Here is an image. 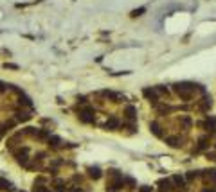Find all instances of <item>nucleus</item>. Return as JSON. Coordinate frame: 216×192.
Returning a JSON list of instances; mask_svg holds the SVG:
<instances>
[{
	"instance_id": "obj_3",
	"label": "nucleus",
	"mask_w": 216,
	"mask_h": 192,
	"mask_svg": "<svg viewBox=\"0 0 216 192\" xmlns=\"http://www.w3.org/2000/svg\"><path fill=\"white\" fill-rule=\"evenodd\" d=\"M124 113H126V117H128V119H135V117H137V110H135L133 106H126Z\"/></svg>"
},
{
	"instance_id": "obj_5",
	"label": "nucleus",
	"mask_w": 216,
	"mask_h": 192,
	"mask_svg": "<svg viewBox=\"0 0 216 192\" xmlns=\"http://www.w3.org/2000/svg\"><path fill=\"white\" fill-rule=\"evenodd\" d=\"M144 95H146L148 99L157 101V90H150V88H146V90H144Z\"/></svg>"
},
{
	"instance_id": "obj_16",
	"label": "nucleus",
	"mask_w": 216,
	"mask_h": 192,
	"mask_svg": "<svg viewBox=\"0 0 216 192\" xmlns=\"http://www.w3.org/2000/svg\"><path fill=\"white\" fill-rule=\"evenodd\" d=\"M139 192H153V191H151V187H141Z\"/></svg>"
},
{
	"instance_id": "obj_10",
	"label": "nucleus",
	"mask_w": 216,
	"mask_h": 192,
	"mask_svg": "<svg viewBox=\"0 0 216 192\" xmlns=\"http://www.w3.org/2000/svg\"><path fill=\"white\" fill-rule=\"evenodd\" d=\"M159 185H160V189H162V191H168V189H169V182H168V180H166V182H164V180H160V182H159Z\"/></svg>"
},
{
	"instance_id": "obj_14",
	"label": "nucleus",
	"mask_w": 216,
	"mask_h": 192,
	"mask_svg": "<svg viewBox=\"0 0 216 192\" xmlns=\"http://www.w3.org/2000/svg\"><path fill=\"white\" fill-rule=\"evenodd\" d=\"M213 182H216V169H213V171H209V174H207Z\"/></svg>"
},
{
	"instance_id": "obj_4",
	"label": "nucleus",
	"mask_w": 216,
	"mask_h": 192,
	"mask_svg": "<svg viewBox=\"0 0 216 192\" xmlns=\"http://www.w3.org/2000/svg\"><path fill=\"white\" fill-rule=\"evenodd\" d=\"M117 126H119V120H117V119H110V120L105 124V128H106V129H115Z\"/></svg>"
},
{
	"instance_id": "obj_6",
	"label": "nucleus",
	"mask_w": 216,
	"mask_h": 192,
	"mask_svg": "<svg viewBox=\"0 0 216 192\" xmlns=\"http://www.w3.org/2000/svg\"><path fill=\"white\" fill-rule=\"evenodd\" d=\"M150 128H151V131H153L157 137H162V133H160V126H159L157 122H151V124H150Z\"/></svg>"
},
{
	"instance_id": "obj_18",
	"label": "nucleus",
	"mask_w": 216,
	"mask_h": 192,
	"mask_svg": "<svg viewBox=\"0 0 216 192\" xmlns=\"http://www.w3.org/2000/svg\"><path fill=\"white\" fill-rule=\"evenodd\" d=\"M70 192H83V191H79V189H72Z\"/></svg>"
},
{
	"instance_id": "obj_8",
	"label": "nucleus",
	"mask_w": 216,
	"mask_h": 192,
	"mask_svg": "<svg viewBox=\"0 0 216 192\" xmlns=\"http://www.w3.org/2000/svg\"><path fill=\"white\" fill-rule=\"evenodd\" d=\"M166 142H168V144H169L171 147H178V138H173V137H169V138H168Z\"/></svg>"
},
{
	"instance_id": "obj_1",
	"label": "nucleus",
	"mask_w": 216,
	"mask_h": 192,
	"mask_svg": "<svg viewBox=\"0 0 216 192\" xmlns=\"http://www.w3.org/2000/svg\"><path fill=\"white\" fill-rule=\"evenodd\" d=\"M175 92H177V95L180 99L189 101L193 97V84H189V83H178V84H175Z\"/></svg>"
},
{
	"instance_id": "obj_2",
	"label": "nucleus",
	"mask_w": 216,
	"mask_h": 192,
	"mask_svg": "<svg viewBox=\"0 0 216 192\" xmlns=\"http://www.w3.org/2000/svg\"><path fill=\"white\" fill-rule=\"evenodd\" d=\"M79 115H81V120H83V122H94V110H92V108H85Z\"/></svg>"
},
{
	"instance_id": "obj_12",
	"label": "nucleus",
	"mask_w": 216,
	"mask_h": 192,
	"mask_svg": "<svg viewBox=\"0 0 216 192\" xmlns=\"http://www.w3.org/2000/svg\"><path fill=\"white\" fill-rule=\"evenodd\" d=\"M173 180H175V183H178L180 187H184V178H182V176H175Z\"/></svg>"
},
{
	"instance_id": "obj_17",
	"label": "nucleus",
	"mask_w": 216,
	"mask_h": 192,
	"mask_svg": "<svg viewBox=\"0 0 216 192\" xmlns=\"http://www.w3.org/2000/svg\"><path fill=\"white\" fill-rule=\"evenodd\" d=\"M4 90H5V84H4V83H0V92H4Z\"/></svg>"
},
{
	"instance_id": "obj_13",
	"label": "nucleus",
	"mask_w": 216,
	"mask_h": 192,
	"mask_svg": "<svg viewBox=\"0 0 216 192\" xmlns=\"http://www.w3.org/2000/svg\"><path fill=\"white\" fill-rule=\"evenodd\" d=\"M11 185H9V182H5V180H0V189H9Z\"/></svg>"
},
{
	"instance_id": "obj_15",
	"label": "nucleus",
	"mask_w": 216,
	"mask_h": 192,
	"mask_svg": "<svg viewBox=\"0 0 216 192\" xmlns=\"http://www.w3.org/2000/svg\"><path fill=\"white\" fill-rule=\"evenodd\" d=\"M141 13H144V9H142V7H141V9H139V11H133V13H132V16H139V14H141Z\"/></svg>"
},
{
	"instance_id": "obj_7",
	"label": "nucleus",
	"mask_w": 216,
	"mask_h": 192,
	"mask_svg": "<svg viewBox=\"0 0 216 192\" xmlns=\"http://www.w3.org/2000/svg\"><path fill=\"white\" fill-rule=\"evenodd\" d=\"M90 176H92L94 180H97V178L101 176V171H99L97 167H94V169H90Z\"/></svg>"
},
{
	"instance_id": "obj_11",
	"label": "nucleus",
	"mask_w": 216,
	"mask_h": 192,
	"mask_svg": "<svg viewBox=\"0 0 216 192\" xmlns=\"http://www.w3.org/2000/svg\"><path fill=\"white\" fill-rule=\"evenodd\" d=\"M32 192H49L45 187H41V185H34V189H32Z\"/></svg>"
},
{
	"instance_id": "obj_9",
	"label": "nucleus",
	"mask_w": 216,
	"mask_h": 192,
	"mask_svg": "<svg viewBox=\"0 0 216 192\" xmlns=\"http://www.w3.org/2000/svg\"><path fill=\"white\" fill-rule=\"evenodd\" d=\"M205 124H207V128H209L211 131H214V129H216V119H209Z\"/></svg>"
},
{
	"instance_id": "obj_19",
	"label": "nucleus",
	"mask_w": 216,
	"mask_h": 192,
	"mask_svg": "<svg viewBox=\"0 0 216 192\" xmlns=\"http://www.w3.org/2000/svg\"><path fill=\"white\" fill-rule=\"evenodd\" d=\"M204 192H214V191H213V189H211V191H209V189H205V191H204Z\"/></svg>"
}]
</instances>
